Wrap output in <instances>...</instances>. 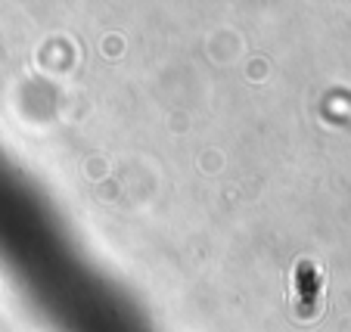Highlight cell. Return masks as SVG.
Wrapping results in <instances>:
<instances>
[{
    "label": "cell",
    "mask_w": 351,
    "mask_h": 332,
    "mask_svg": "<svg viewBox=\"0 0 351 332\" xmlns=\"http://www.w3.org/2000/svg\"><path fill=\"white\" fill-rule=\"evenodd\" d=\"M292 301H295V314L298 317L311 320L317 314V301H320V273L311 261H302L292 273Z\"/></svg>",
    "instance_id": "cell-1"
}]
</instances>
